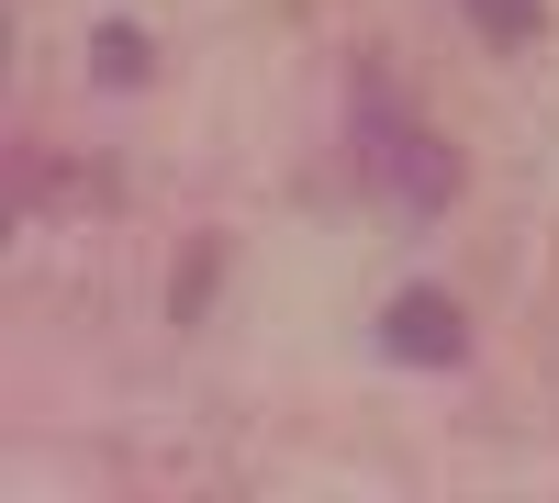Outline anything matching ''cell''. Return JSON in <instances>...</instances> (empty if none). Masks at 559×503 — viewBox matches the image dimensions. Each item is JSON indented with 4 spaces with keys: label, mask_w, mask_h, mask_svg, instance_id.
<instances>
[{
    "label": "cell",
    "mask_w": 559,
    "mask_h": 503,
    "mask_svg": "<svg viewBox=\"0 0 559 503\" xmlns=\"http://www.w3.org/2000/svg\"><path fill=\"white\" fill-rule=\"evenodd\" d=\"M358 179L392 213H448L459 202V146L426 134L414 112H392V89H358Z\"/></svg>",
    "instance_id": "obj_1"
},
{
    "label": "cell",
    "mask_w": 559,
    "mask_h": 503,
    "mask_svg": "<svg viewBox=\"0 0 559 503\" xmlns=\"http://www.w3.org/2000/svg\"><path fill=\"white\" fill-rule=\"evenodd\" d=\"M381 347L403 358V370H459V358H471V325H459V302H448V291H392Z\"/></svg>",
    "instance_id": "obj_2"
},
{
    "label": "cell",
    "mask_w": 559,
    "mask_h": 503,
    "mask_svg": "<svg viewBox=\"0 0 559 503\" xmlns=\"http://www.w3.org/2000/svg\"><path fill=\"white\" fill-rule=\"evenodd\" d=\"M90 68H102L112 89H134V79H146V34H134V23H102V34H90Z\"/></svg>",
    "instance_id": "obj_3"
},
{
    "label": "cell",
    "mask_w": 559,
    "mask_h": 503,
    "mask_svg": "<svg viewBox=\"0 0 559 503\" xmlns=\"http://www.w3.org/2000/svg\"><path fill=\"white\" fill-rule=\"evenodd\" d=\"M471 23H481L492 45H526V34H537V0H471Z\"/></svg>",
    "instance_id": "obj_4"
}]
</instances>
